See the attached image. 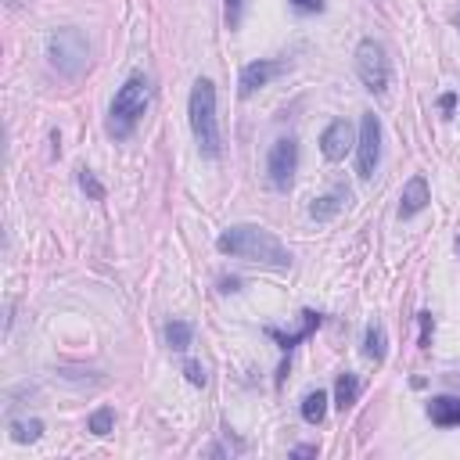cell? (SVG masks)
Wrapping results in <instances>:
<instances>
[{
	"label": "cell",
	"instance_id": "1",
	"mask_svg": "<svg viewBox=\"0 0 460 460\" xmlns=\"http://www.w3.org/2000/svg\"><path fill=\"white\" fill-rule=\"evenodd\" d=\"M216 248L230 259H244V262H255L266 270H288L291 266V252L280 244V237L270 234L266 226H255V223L226 226L216 237Z\"/></svg>",
	"mask_w": 460,
	"mask_h": 460
},
{
	"label": "cell",
	"instance_id": "2",
	"mask_svg": "<svg viewBox=\"0 0 460 460\" xmlns=\"http://www.w3.org/2000/svg\"><path fill=\"white\" fill-rule=\"evenodd\" d=\"M147 104H151V79L137 72V75H129V79L115 90V97H111L108 122H104L108 137H111V140H129L133 129L140 126Z\"/></svg>",
	"mask_w": 460,
	"mask_h": 460
},
{
	"label": "cell",
	"instance_id": "3",
	"mask_svg": "<svg viewBox=\"0 0 460 460\" xmlns=\"http://www.w3.org/2000/svg\"><path fill=\"white\" fill-rule=\"evenodd\" d=\"M187 119H190V133L194 144L201 151V158H219L223 151V137H219V119H216V86L212 79H194L190 97H187Z\"/></svg>",
	"mask_w": 460,
	"mask_h": 460
},
{
	"label": "cell",
	"instance_id": "4",
	"mask_svg": "<svg viewBox=\"0 0 460 460\" xmlns=\"http://www.w3.org/2000/svg\"><path fill=\"white\" fill-rule=\"evenodd\" d=\"M47 58L50 68H58L65 79H79L90 65V43L83 36V29H54L47 40Z\"/></svg>",
	"mask_w": 460,
	"mask_h": 460
},
{
	"label": "cell",
	"instance_id": "5",
	"mask_svg": "<svg viewBox=\"0 0 460 460\" xmlns=\"http://www.w3.org/2000/svg\"><path fill=\"white\" fill-rule=\"evenodd\" d=\"M356 75H359V83H363L370 93H377V97L388 90L392 65H388L385 47H381L374 36H363V40L356 43Z\"/></svg>",
	"mask_w": 460,
	"mask_h": 460
},
{
	"label": "cell",
	"instance_id": "6",
	"mask_svg": "<svg viewBox=\"0 0 460 460\" xmlns=\"http://www.w3.org/2000/svg\"><path fill=\"white\" fill-rule=\"evenodd\" d=\"M266 172H270V183L273 190H291L295 183V172H298V140L295 137H280L273 140L270 155H266Z\"/></svg>",
	"mask_w": 460,
	"mask_h": 460
},
{
	"label": "cell",
	"instance_id": "7",
	"mask_svg": "<svg viewBox=\"0 0 460 460\" xmlns=\"http://www.w3.org/2000/svg\"><path fill=\"white\" fill-rule=\"evenodd\" d=\"M381 162V122L374 111H363L359 119V140H356V172L359 180H370Z\"/></svg>",
	"mask_w": 460,
	"mask_h": 460
},
{
	"label": "cell",
	"instance_id": "8",
	"mask_svg": "<svg viewBox=\"0 0 460 460\" xmlns=\"http://www.w3.org/2000/svg\"><path fill=\"white\" fill-rule=\"evenodd\" d=\"M288 72V61H280V58H259V61H248L244 68H241V79H237V93L241 97H252L255 90H262V86H270L277 75H284Z\"/></svg>",
	"mask_w": 460,
	"mask_h": 460
},
{
	"label": "cell",
	"instance_id": "9",
	"mask_svg": "<svg viewBox=\"0 0 460 460\" xmlns=\"http://www.w3.org/2000/svg\"><path fill=\"white\" fill-rule=\"evenodd\" d=\"M352 144H356V140H352L349 119H334V122H327V129L320 133V155H323L327 162H341Z\"/></svg>",
	"mask_w": 460,
	"mask_h": 460
},
{
	"label": "cell",
	"instance_id": "10",
	"mask_svg": "<svg viewBox=\"0 0 460 460\" xmlns=\"http://www.w3.org/2000/svg\"><path fill=\"white\" fill-rule=\"evenodd\" d=\"M428 201H431V187H428V180L417 172V176H410L406 183H402V194H399V219H413V216H420L424 208H428Z\"/></svg>",
	"mask_w": 460,
	"mask_h": 460
},
{
	"label": "cell",
	"instance_id": "11",
	"mask_svg": "<svg viewBox=\"0 0 460 460\" xmlns=\"http://www.w3.org/2000/svg\"><path fill=\"white\" fill-rule=\"evenodd\" d=\"M316 327H320V313H313V309H305V313H302V323H298L295 331H288V334H280L277 327H266V334H270V338H273V341H277V345H280V349L288 352V349H295L298 341H305V338H309V334H313Z\"/></svg>",
	"mask_w": 460,
	"mask_h": 460
},
{
	"label": "cell",
	"instance_id": "12",
	"mask_svg": "<svg viewBox=\"0 0 460 460\" xmlns=\"http://www.w3.org/2000/svg\"><path fill=\"white\" fill-rule=\"evenodd\" d=\"M428 417L438 428H460V399L456 395H435V399H428Z\"/></svg>",
	"mask_w": 460,
	"mask_h": 460
},
{
	"label": "cell",
	"instance_id": "13",
	"mask_svg": "<svg viewBox=\"0 0 460 460\" xmlns=\"http://www.w3.org/2000/svg\"><path fill=\"white\" fill-rule=\"evenodd\" d=\"M345 201H349V190H345V187H334L331 194H323V198H316V201L309 205V216H313L316 223H327V219H334V216L341 212Z\"/></svg>",
	"mask_w": 460,
	"mask_h": 460
},
{
	"label": "cell",
	"instance_id": "14",
	"mask_svg": "<svg viewBox=\"0 0 460 460\" xmlns=\"http://www.w3.org/2000/svg\"><path fill=\"white\" fill-rule=\"evenodd\" d=\"M356 399H359V377L352 370L338 374V381H334V406L345 413L349 406H356Z\"/></svg>",
	"mask_w": 460,
	"mask_h": 460
},
{
	"label": "cell",
	"instance_id": "15",
	"mask_svg": "<svg viewBox=\"0 0 460 460\" xmlns=\"http://www.w3.org/2000/svg\"><path fill=\"white\" fill-rule=\"evenodd\" d=\"M385 352H388V338H385V327L374 320V323H367V334H363V356L381 363Z\"/></svg>",
	"mask_w": 460,
	"mask_h": 460
},
{
	"label": "cell",
	"instance_id": "16",
	"mask_svg": "<svg viewBox=\"0 0 460 460\" xmlns=\"http://www.w3.org/2000/svg\"><path fill=\"white\" fill-rule=\"evenodd\" d=\"M190 341H194V327H190L187 320H169V323H165V345H169L172 352H187Z\"/></svg>",
	"mask_w": 460,
	"mask_h": 460
},
{
	"label": "cell",
	"instance_id": "17",
	"mask_svg": "<svg viewBox=\"0 0 460 460\" xmlns=\"http://www.w3.org/2000/svg\"><path fill=\"white\" fill-rule=\"evenodd\" d=\"M327 417V392H309L305 399H302V420L305 424H320Z\"/></svg>",
	"mask_w": 460,
	"mask_h": 460
},
{
	"label": "cell",
	"instance_id": "18",
	"mask_svg": "<svg viewBox=\"0 0 460 460\" xmlns=\"http://www.w3.org/2000/svg\"><path fill=\"white\" fill-rule=\"evenodd\" d=\"M111 424H115V410H111V406H97V410L86 417V431H93V435H108Z\"/></svg>",
	"mask_w": 460,
	"mask_h": 460
},
{
	"label": "cell",
	"instance_id": "19",
	"mask_svg": "<svg viewBox=\"0 0 460 460\" xmlns=\"http://www.w3.org/2000/svg\"><path fill=\"white\" fill-rule=\"evenodd\" d=\"M43 435V424L32 417V420H11V438L14 442H36Z\"/></svg>",
	"mask_w": 460,
	"mask_h": 460
},
{
	"label": "cell",
	"instance_id": "20",
	"mask_svg": "<svg viewBox=\"0 0 460 460\" xmlns=\"http://www.w3.org/2000/svg\"><path fill=\"white\" fill-rule=\"evenodd\" d=\"M75 180H79V187H83V194H86L90 201H104V183H101L90 169H79V172H75Z\"/></svg>",
	"mask_w": 460,
	"mask_h": 460
},
{
	"label": "cell",
	"instance_id": "21",
	"mask_svg": "<svg viewBox=\"0 0 460 460\" xmlns=\"http://www.w3.org/2000/svg\"><path fill=\"white\" fill-rule=\"evenodd\" d=\"M244 4H248V0H226V25H230V29L241 25V18H244Z\"/></svg>",
	"mask_w": 460,
	"mask_h": 460
},
{
	"label": "cell",
	"instance_id": "22",
	"mask_svg": "<svg viewBox=\"0 0 460 460\" xmlns=\"http://www.w3.org/2000/svg\"><path fill=\"white\" fill-rule=\"evenodd\" d=\"M183 374H187V381H190V385H198V388L208 381V377H205V367H201V363H194V359H187V363H183Z\"/></svg>",
	"mask_w": 460,
	"mask_h": 460
},
{
	"label": "cell",
	"instance_id": "23",
	"mask_svg": "<svg viewBox=\"0 0 460 460\" xmlns=\"http://www.w3.org/2000/svg\"><path fill=\"white\" fill-rule=\"evenodd\" d=\"M298 14H316V11H323V0H288Z\"/></svg>",
	"mask_w": 460,
	"mask_h": 460
},
{
	"label": "cell",
	"instance_id": "24",
	"mask_svg": "<svg viewBox=\"0 0 460 460\" xmlns=\"http://www.w3.org/2000/svg\"><path fill=\"white\" fill-rule=\"evenodd\" d=\"M431 331H435L431 313H420V349H428V345H431Z\"/></svg>",
	"mask_w": 460,
	"mask_h": 460
},
{
	"label": "cell",
	"instance_id": "25",
	"mask_svg": "<svg viewBox=\"0 0 460 460\" xmlns=\"http://www.w3.org/2000/svg\"><path fill=\"white\" fill-rule=\"evenodd\" d=\"M438 108H442L446 115H453V108H456V93H442V101H438Z\"/></svg>",
	"mask_w": 460,
	"mask_h": 460
},
{
	"label": "cell",
	"instance_id": "26",
	"mask_svg": "<svg viewBox=\"0 0 460 460\" xmlns=\"http://www.w3.org/2000/svg\"><path fill=\"white\" fill-rule=\"evenodd\" d=\"M291 456H316V446H295Z\"/></svg>",
	"mask_w": 460,
	"mask_h": 460
},
{
	"label": "cell",
	"instance_id": "27",
	"mask_svg": "<svg viewBox=\"0 0 460 460\" xmlns=\"http://www.w3.org/2000/svg\"><path fill=\"white\" fill-rule=\"evenodd\" d=\"M453 22H456V29H460V7H456V18H453Z\"/></svg>",
	"mask_w": 460,
	"mask_h": 460
},
{
	"label": "cell",
	"instance_id": "28",
	"mask_svg": "<svg viewBox=\"0 0 460 460\" xmlns=\"http://www.w3.org/2000/svg\"><path fill=\"white\" fill-rule=\"evenodd\" d=\"M456 248H460V237H456Z\"/></svg>",
	"mask_w": 460,
	"mask_h": 460
}]
</instances>
